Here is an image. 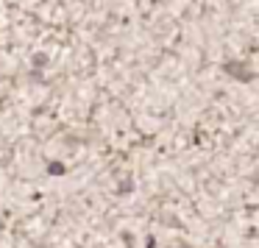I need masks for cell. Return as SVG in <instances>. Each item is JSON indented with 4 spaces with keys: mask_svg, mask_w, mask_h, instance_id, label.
<instances>
[{
    "mask_svg": "<svg viewBox=\"0 0 259 248\" xmlns=\"http://www.w3.org/2000/svg\"><path fill=\"white\" fill-rule=\"evenodd\" d=\"M187 248H190V245H187Z\"/></svg>",
    "mask_w": 259,
    "mask_h": 248,
    "instance_id": "cell-1",
    "label": "cell"
}]
</instances>
